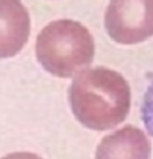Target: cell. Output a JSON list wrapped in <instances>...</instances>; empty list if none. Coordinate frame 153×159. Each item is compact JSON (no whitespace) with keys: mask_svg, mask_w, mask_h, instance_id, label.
<instances>
[{"mask_svg":"<svg viewBox=\"0 0 153 159\" xmlns=\"http://www.w3.org/2000/svg\"><path fill=\"white\" fill-rule=\"evenodd\" d=\"M73 116L85 128L104 132L121 125L129 115L131 89L127 81L107 67H87L68 87Z\"/></svg>","mask_w":153,"mask_h":159,"instance_id":"obj_1","label":"cell"},{"mask_svg":"<svg viewBox=\"0 0 153 159\" xmlns=\"http://www.w3.org/2000/svg\"><path fill=\"white\" fill-rule=\"evenodd\" d=\"M31 34V16L21 0H0V60L12 58Z\"/></svg>","mask_w":153,"mask_h":159,"instance_id":"obj_4","label":"cell"},{"mask_svg":"<svg viewBox=\"0 0 153 159\" xmlns=\"http://www.w3.org/2000/svg\"><path fill=\"white\" fill-rule=\"evenodd\" d=\"M104 26L114 43H143L153 36V0H110Z\"/></svg>","mask_w":153,"mask_h":159,"instance_id":"obj_3","label":"cell"},{"mask_svg":"<svg viewBox=\"0 0 153 159\" xmlns=\"http://www.w3.org/2000/svg\"><path fill=\"white\" fill-rule=\"evenodd\" d=\"M2 159H42L34 152H10V154L4 156Z\"/></svg>","mask_w":153,"mask_h":159,"instance_id":"obj_7","label":"cell"},{"mask_svg":"<svg viewBox=\"0 0 153 159\" xmlns=\"http://www.w3.org/2000/svg\"><path fill=\"white\" fill-rule=\"evenodd\" d=\"M95 43L90 31L72 19H58L41 29L36 38V58L48 74L70 79L90 67Z\"/></svg>","mask_w":153,"mask_h":159,"instance_id":"obj_2","label":"cell"},{"mask_svg":"<svg viewBox=\"0 0 153 159\" xmlns=\"http://www.w3.org/2000/svg\"><path fill=\"white\" fill-rule=\"evenodd\" d=\"M140 111H141V120H143L144 128L150 133V137H153V81L150 82L146 91H144Z\"/></svg>","mask_w":153,"mask_h":159,"instance_id":"obj_6","label":"cell"},{"mask_svg":"<svg viewBox=\"0 0 153 159\" xmlns=\"http://www.w3.org/2000/svg\"><path fill=\"white\" fill-rule=\"evenodd\" d=\"M151 142L138 127L126 125L100 140L95 159H150Z\"/></svg>","mask_w":153,"mask_h":159,"instance_id":"obj_5","label":"cell"}]
</instances>
